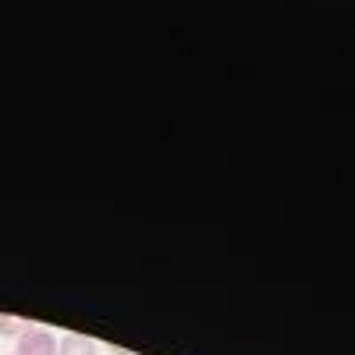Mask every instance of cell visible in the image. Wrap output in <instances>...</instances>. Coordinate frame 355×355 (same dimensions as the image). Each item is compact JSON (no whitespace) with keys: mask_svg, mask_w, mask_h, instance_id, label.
<instances>
[{"mask_svg":"<svg viewBox=\"0 0 355 355\" xmlns=\"http://www.w3.org/2000/svg\"><path fill=\"white\" fill-rule=\"evenodd\" d=\"M15 355H57V334L40 323H28L15 338Z\"/></svg>","mask_w":355,"mask_h":355,"instance_id":"cell-1","label":"cell"},{"mask_svg":"<svg viewBox=\"0 0 355 355\" xmlns=\"http://www.w3.org/2000/svg\"><path fill=\"white\" fill-rule=\"evenodd\" d=\"M25 327H28L25 320H15V316H4V313H0V334H4V338H18Z\"/></svg>","mask_w":355,"mask_h":355,"instance_id":"cell-3","label":"cell"},{"mask_svg":"<svg viewBox=\"0 0 355 355\" xmlns=\"http://www.w3.org/2000/svg\"><path fill=\"white\" fill-rule=\"evenodd\" d=\"M57 355H96V341L85 334H64L57 341Z\"/></svg>","mask_w":355,"mask_h":355,"instance_id":"cell-2","label":"cell"},{"mask_svg":"<svg viewBox=\"0 0 355 355\" xmlns=\"http://www.w3.org/2000/svg\"><path fill=\"white\" fill-rule=\"evenodd\" d=\"M11 355H15V352H11Z\"/></svg>","mask_w":355,"mask_h":355,"instance_id":"cell-4","label":"cell"}]
</instances>
